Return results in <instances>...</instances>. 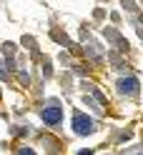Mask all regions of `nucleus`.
<instances>
[{"label": "nucleus", "instance_id": "nucleus-4", "mask_svg": "<svg viewBox=\"0 0 143 155\" xmlns=\"http://www.w3.org/2000/svg\"><path fill=\"white\" fill-rule=\"evenodd\" d=\"M18 155H35L30 148H20V150H18Z\"/></svg>", "mask_w": 143, "mask_h": 155}, {"label": "nucleus", "instance_id": "nucleus-5", "mask_svg": "<svg viewBox=\"0 0 143 155\" xmlns=\"http://www.w3.org/2000/svg\"><path fill=\"white\" fill-rule=\"evenodd\" d=\"M78 155H90V150H80V153H78Z\"/></svg>", "mask_w": 143, "mask_h": 155}, {"label": "nucleus", "instance_id": "nucleus-3", "mask_svg": "<svg viewBox=\"0 0 143 155\" xmlns=\"http://www.w3.org/2000/svg\"><path fill=\"white\" fill-rule=\"evenodd\" d=\"M118 90L121 93H128V95H133L138 90V83L133 80V78H128V80H121V85H118Z\"/></svg>", "mask_w": 143, "mask_h": 155}, {"label": "nucleus", "instance_id": "nucleus-2", "mask_svg": "<svg viewBox=\"0 0 143 155\" xmlns=\"http://www.w3.org/2000/svg\"><path fill=\"white\" fill-rule=\"evenodd\" d=\"M60 118H63V113H60L58 105H50V108H45V110H43V120H45L48 125H58Z\"/></svg>", "mask_w": 143, "mask_h": 155}, {"label": "nucleus", "instance_id": "nucleus-1", "mask_svg": "<svg viewBox=\"0 0 143 155\" xmlns=\"http://www.w3.org/2000/svg\"><path fill=\"white\" fill-rule=\"evenodd\" d=\"M73 130L78 135H88V133H93V120L83 113H75L73 115Z\"/></svg>", "mask_w": 143, "mask_h": 155}]
</instances>
